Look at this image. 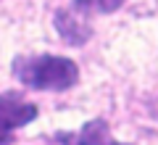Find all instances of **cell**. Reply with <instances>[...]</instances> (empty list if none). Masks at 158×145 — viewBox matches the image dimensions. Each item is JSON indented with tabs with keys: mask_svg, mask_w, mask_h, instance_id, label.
Masks as SVG:
<instances>
[{
	"mask_svg": "<svg viewBox=\"0 0 158 145\" xmlns=\"http://www.w3.org/2000/svg\"><path fill=\"white\" fill-rule=\"evenodd\" d=\"M13 77L27 90L63 92L79 82V66L69 56H19L13 61Z\"/></svg>",
	"mask_w": 158,
	"mask_h": 145,
	"instance_id": "1",
	"label": "cell"
},
{
	"mask_svg": "<svg viewBox=\"0 0 158 145\" xmlns=\"http://www.w3.org/2000/svg\"><path fill=\"white\" fill-rule=\"evenodd\" d=\"M37 119V106L21 100L16 92L0 95V132H11V129L27 127L29 122Z\"/></svg>",
	"mask_w": 158,
	"mask_h": 145,
	"instance_id": "2",
	"label": "cell"
},
{
	"mask_svg": "<svg viewBox=\"0 0 158 145\" xmlns=\"http://www.w3.org/2000/svg\"><path fill=\"white\" fill-rule=\"evenodd\" d=\"M53 21H56V32L61 34V40L69 42V45H74V48H82V45L92 37V29L79 19V13L74 11V8L58 11Z\"/></svg>",
	"mask_w": 158,
	"mask_h": 145,
	"instance_id": "3",
	"label": "cell"
},
{
	"mask_svg": "<svg viewBox=\"0 0 158 145\" xmlns=\"http://www.w3.org/2000/svg\"><path fill=\"white\" fill-rule=\"evenodd\" d=\"M58 143L63 145H129V143H118V140L111 137V129H108V122L106 119H92V122H87L85 127H82V132L77 134V137H71V134H58Z\"/></svg>",
	"mask_w": 158,
	"mask_h": 145,
	"instance_id": "4",
	"label": "cell"
},
{
	"mask_svg": "<svg viewBox=\"0 0 158 145\" xmlns=\"http://www.w3.org/2000/svg\"><path fill=\"white\" fill-rule=\"evenodd\" d=\"M127 0H71V8L77 13H113Z\"/></svg>",
	"mask_w": 158,
	"mask_h": 145,
	"instance_id": "5",
	"label": "cell"
},
{
	"mask_svg": "<svg viewBox=\"0 0 158 145\" xmlns=\"http://www.w3.org/2000/svg\"><path fill=\"white\" fill-rule=\"evenodd\" d=\"M8 143H11V137H8L6 132H0V145H8Z\"/></svg>",
	"mask_w": 158,
	"mask_h": 145,
	"instance_id": "6",
	"label": "cell"
}]
</instances>
